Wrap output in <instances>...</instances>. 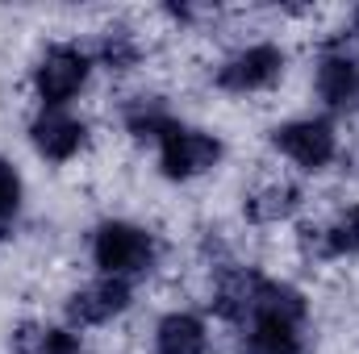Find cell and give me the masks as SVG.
<instances>
[{
	"mask_svg": "<svg viewBox=\"0 0 359 354\" xmlns=\"http://www.w3.org/2000/svg\"><path fill=\"white\" fill-rule=\"evenodd\" d=\"M222 163V142L205 129H188V125H172L163 138H159V171L168 179H196L205 171H213Z\"/></svg>",
	"mask_w": 359,
	"mask_h": 354,
	"instance_id": "4",
	"label": "cell"
},
{
	"mask_svg": "<svg viewBox=\"0 0 359 354\" xmlns=\"http://www.w3.org/2000/svg\"><path fill=\"white\" fill-rule=\"evenodd\" d=\"M309 313L305 296L292 288V283H276L264 279L259 283V296H255V309H251V321H284V325H301Z\"/></svg>",
	"mask_w": 359,
	"mask_h": 354,
	"instance_id": "12",
	"label": "cell"
},
{
	"mask_svg": "<svg viewBox=\"0 0 359 354\" xmlns=\"http://www.w3.org/2000/svg\"><path fill=\"white\" fill-rule=\"evenodd\" d=\"M271 146L288 163H297L301 171H322L339 155V134H334V125L326 117H301V121L276 125L271 129Z\"/></svg>",
	"mask_w": 359,
	"mask_h": 354,
	"instance_id": "2",
	"label": "cell"
},
{
	"mask_svg": "<svg viewBox=\"0 0 359 354\" xmlns=\"http://www.w3.org/2000/svg\"><path fill=\"white\" fill-rule=\"evenodd\" d=\"M80 354H84V351H80Z\"/></svg>",
	"mask_w": 359,
	"mask_h": 354,
	"instance_id": "20",
	"label": "cell"
},
{
	"mask_svg": "<svg viewBox=\"0 0 359 354\" xmlns=\"http://www.w3.org/2000/svg\"><path fill=\"white\" fill-rule=\"evenodd\" d=\"M259 283H264V275L251 271V267H222L217 271V283H213V313L222 321H230V325L251 321Z\"/></svg>",
	"mask_w": 359,
	"mask_h": 354,
	"instance_id": "8",
	"label": "cell"
},
{
	"mask_svg": "<svg viewBox=\"0 0 359 354\" xmlns=\"http://www.w3.org/2000/svg\"><path fill=\"white\" fill-rule=\"evenodd\" d=\"M155 259H159V246L142 225L100 221L92 234V263L100 267V275L134 279V275H147L155 267Z\"/></svg>",
	"mask_w": 359,
	"mask_h": 354,
	"instance_id": "1",
	"label": "cell"
},
{
	"mask_svg": "<svg viewBox=\"0 0 359 354\" xmlns=\"http://www.w3.org/2000/svg\"><path fill=\"white\" fill-rule=\"evenodd\" d=\"M13 354H80L76 334L59 330V325H42V321H25L13 330L8 338Z\"/></svg>",
	"mask_w": 359,
	"mask_h": 354,
	"instance_id": "13",
	"label": "cell"
},
{
	"mask_svg": "<svg viewBox=\"0 0 359 354\" xmlns=\"http://www.w3.org/2000/svg\"><path fill=\"white\" fill-rule=\"evenodd\" d=\"M209 351V334L205 321L192 313H168L155 330V354H205Z\"/></svg>",
	"mask_w": 359,
	"mask_h": 354,
	"instance_id": "11",
	"label": "cell"
},
{
	"mask_svg": "<svg viewBox=\"0 0 359 354\" xmlns=\"http://www.w3.org/2000/svg\"><path fill=\"white\" fill-rule=\"evenodd\" d=\"M29 142L42 159L50 163H67L80 155V146L88 142V125L80 117H72L67 108H42L29 125Z\"/></svg>",
	"mask_w": 359,
	"mask_h": 354,
	"instance_id": "7",
	"label": "cell"
},
{
	"mask_svg": "<svg viewBox=\"0 0 359 354\" xmlns=\"http://www.w3.org/2000/svg\"><path fill=\"white\" fill-rule=\"evenodd\" d=\"M297 208H301V187H297V183H284V179H271V183L255 187V192L243 200V213H247V221H255V225L288 221Z\"/></svg>",
	"mask_w": 359,
	"mask_h": 354,
	"instance_id": "10",
	"label": "cell"
},
{
	"mask_svg": "<svg viewBox=\"0 0 359 354\" xmlns=\"http://www.w3.org/2000/svg\"><path fill=\"white\" fill-rule=\"evenodd\" d=\"M313 234V250L318 259H343V255H359V204L351 213H343L339 221H330L326 229H309Z\"/></svg>",
	"mask_w": 359,
	"mask_h": 354,
	"instance_id": "15",
	"label": "cell"
},
{
	"mask_svg": "<svg viewBox=\"0 0 359 354\" xmlns=\"http://www.w3.org/2000/svg\"><path fill=\"white\" fill-rule=\"evenodd\" d=\"M313 88H318V100L326 108H351L359 100V63L351 55H339V50L322 55Z\"/></svg>",
	"mask_w": 359,
	"mask_h": 354,
	"instance_id": "9",
	"label": "cell"
},
{
	"mask_svg": "<svg viewBox=\"0 0 359 354\" xmlns=\"http://www.w3.org/2000/svg\"><path fill=\"white\" fill-rule=\"evenodd\" d=\"M130 309V283L126 279H113V275H100L96 283H84V288H76L72 296H67V304H63V313H67V321L72 325H104V321H113V317H121Z\"/></svg>",
	"mask_w": 359,
	"mask_h": 354,
	"instance_id": "6",
	"label": "cell"
},
{
	"mask_svg": "<svg viewBox=\"0 0 359 354\" xmlns=\"http://www.w3.org/2000/svg\"><path fill=\"white\" fill-rule=\"evenodd\" d=\"M126 125H130L134 138H151V142H159V138L176 125V117H172L159 100H138V104L126 108Z\"/></svg>",
	"mask_w": 359,
	"mask_h": 354,
	"instance_id": "16",
	"label": "cell"
},
{
	"mask_svg": "<svg viewBox=\"0 0 359 354\" xmlns=\"http://www.w3.org/2000/svg\"><path fill=\"white\" fill-rule=\"evenodd\" d=\"M96 55H100V63L109 71H130L138 63V42H134L130 29H109L100 38V46H96Z\"/></svg>",
	"mask_w": 359,
	"mask_h": 354,
	"instance_id": "17",
	"label": "cell"
},
{
	"mask_svg": "<svg viewBox=\"0 0 359 354\" xmlns=\"http://www.w3.org/2000/svg\"><path fill=\"white\" fill-rule=\"evenodd\" d=\"M280 76H284V50H280V46H271V42H259V46H247V50L230 55V59L217 67L213 84H217L222 92L247 96V92L271 88Z\"/></svg>",
	"mask_w": 359,
	"mask_h": 354,
	"instance_id": "5",
	"label": "cell"
},
{
	"mask_svg": "<svg viewBox=\"0 0 359 354\" xmlns=\"http://www.w3.org/2000/svg\"><path fill=\"white\" fill-rule=\"evenodd\" d=\"M17 208H21V176L13 171L8 159H0V238H4V229L13 225Z\"/></svg>",
	"mask_w": 359,
	"mask_h": 354,
	"instance_id": "18",
	"label": "cell"
},
{
	"mask_svg": "<svg viewBox=\"0 0 359 354\" xmlns=\"http://www.w3.org/2000/svg\"><path fill=\"white\" fill-rule=\"evenodd\" d=\"M301 325L284 321H251V334L243 338V354H301Z\"/></svg>",
	"mask_w": 359,
	"mask_h": 354,
	"instance_id": "14",
	"label": "cell"
},
{
	"mask_svg": "<svg viewBox=\"0 0 359 354\" xmlns=\"http://www.w3.org/2000/svg\"><path fill=\"white\" fill-rule=\"evenodd\" d=\"M88 71H92V59L80 46H67V42L46 46V55L34 67V92H38L42 108H63L88 84Z\"/></svg>",
	"mask_w": 359,
	"mask_h": 354,
	"instance_id": "3",
	"label": "cell"
},
{
	"mask_svg": "<svg viewBox=\"0 0 359 354\" xmlns=\"http://www.w3.org/2000/svg\"><path fill=\"white\" fill-rule=\"evenodd\" d=\"M355 34H359V8H355Z\"/></svg>",
	"mask_w": 359,
	"mask_h": 354,
	"instance_id": "19",
	"label": "cell"
}]
</instances>
